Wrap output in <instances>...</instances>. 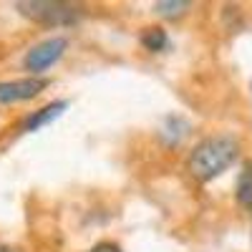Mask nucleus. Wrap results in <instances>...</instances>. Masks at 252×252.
I'll use <instances>...</instances> for the list:
<instances>
[{
  "instance_id": "obj_1",
  "label": "nucleus",
  "mask_w": 252,
  "mask_h": 252,
  "mask_svg": "<svg viewBox=\"0 0 252 252\" xmlns=\"http://www.w3.org/2000/svg\"><path fill=\"white\" fill-rule=\"evenodd\" d=\"M240 154V144L232 136H212L199 141L192 157H189V172L199 182H212L215 177H220L224 169L235 164Z\"/></svg>"
},
{
  "instance_id": "obj_2",
  "label": "nucleus",
  "mask_w": 252,
  "mask_h": 252,
  "mask_svg": "<svg viewBox=\"0 0 252 252\" xmlns=\"http://www.w3.org/2000/svg\"><path fill=\"white\" fill-rule=\"evenodd\" d=\"M20 15L38 26H73L78 23V8L68 3H56V0H23L15 5Z\"/></svg>"
},
{
  "instance_id": "obj_3",
  "label": "nucleus",
  "mask_w": 252,
  "mask_h": 252,
  "mask_svg": "<svg viewBox=\"0 0 252 252\" xmlns=\"http://www.w3.org/2000/svg\"><path fill=\"white\" fill-rule=\"evenodd\" d=\"M68 48V40L66 38H48V40H43V43H38V46H33L31 51H28V56H26V71H31V73H43V71H48L53 63H58V58L63 56V51Z\"/></svg>"
},
{
  "instance_id": "obj_4",
  "label": "nucleus",
  "mask_w": 252,
  "mask_h": 252,
  "mask_svg": "<svg viewBox=\"0 0 252 252\" xmlns=\"http://www.w3.org/2000/svg\"><path fill=\"white\" fill-rule=\"evenodd\" d=\"M48 89V78L31 76L18 81H3L0 83V103H15V101H31L40 91Z\"/></svg>"
},
{
  "instance_id": "obj_5",
  "label": "nucleus",
  "mask_w": 252,
  "mask_h": 252,
  "mask_svg": "<svg viewBox=\"0 0 252 252\" xmlns=\"http://www.w3.org/2000/svg\"><path fill=\"white\" fill-rule=\"evenodd\" d=\"M66 109H68L66 101H51V103H46L43 109H38V111H33L31 116H26L23 129H26V131H38L40 126H46V124L56 121Z\"/></svg>"
},
{
  "instance_id": "obj_6",
  "label": "nucleus",
  "mask_w": 252,
  "mask_h": 252,
  "mask_svg": "<svg viewBox=\"0 0 252 252\" xmlns=\"http://www.w3.org/2000/svg\"><path fill=\"white\" fill-rule=\"evenodd\" d=\"M141 46H144L146 51H152V53H161L166 46H169L166 31H164V28H157V26L146 28V31L141 33Z\"/></svg>"
},
{
  "instance_id": "obj_7",
  "label": "nucleus",
  "mask_w": 252,
  "mask_h": 252,
  "mask_svg": "<svg viewBox=\"0 0 252 252\" xmlns=\"http://www.w3.org/2000/svg\"><path fill=\"white\" fill-rule=\"evenodd\" d=\"M237 202L247 209H252V161L245 164V169L237 179Z\"/></svg>"
},
{
  "instance_id": "obj_8",
  "label": "nucleus",
  "mask_w": 252,
  "mask_h": 252,
  "mask_svg": "<svg viewBox=\"0 0 252 252\" xmlns=\"http://www.w3.org/2000/svg\"><path fill=\"white\" fill-rule=\"evenodd\" d=\"M187 8H189V3H184V0H164V3L154 5V10L164 18H179Z\"/></svg>"
},
{
  "instance_id": "obj_9",
  "label": "nucleus",
  "mask_w": 252,
  "mask_h": 252,
  "mask_svg": "<svg viewBox=\"0 0 252 252\" xmlns=\"http://www.w3.org/2000/svg\"><path fill=\"white\" fill-rule=\"evenodd\" d=\"M91 252H121V247L116 242H98L91 247Z\"/></svg>"
},
{
  "instance_id": "obj_10",
  "label": "nucleus",
  "mask_w": 252,
  "mask_h": 252,
  "mask_svg": "<svg viewBox=\"0 0 252 252\" xmlns=\"http://www.w3.org/2000/svg\"><path fill=\"white\" fill-rule=\"evenodd\" d=\"M0 252H23V250H18L13 245H0Z\"/></svg>"
}]
</instances>
